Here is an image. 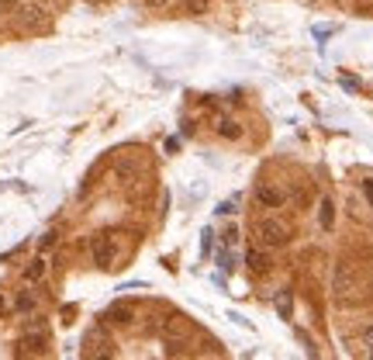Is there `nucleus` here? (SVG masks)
<instances>
[{
  "label": "nucleus",
  "instance_id": "1",
  "mask_svg": "<svg viewBox=\"0 0 373 360\" xmlns=\"http://www.w3.org/2000/svg\"><path fill=\"white\" fill-rule=\"evenodd\" d=\"M256 239H259V246H266V249H280V246L290 243V229H287L280 218H259V222H256Z\"/></svg>",
  "mask_w": 373,
  "mask_h": 360
},
{
  "label": "nucleus",
  "instance_id": "2",
  "mask_svg": "<svg viewBox=\"0 0 373 360\" xmlns=\"http://www.w3.org/2000/svg\"><path fill=\"white\" fill-rule=\"evenodd\" d=\"M94 263L104 267V270H111L118 263V236L114 232H104V236L94 239Z\"/></svg>",
  "mask_w": 373,
  "mask_h": 360
},
{
  "label": "nucleus",
  "instance_id": "3",
  "mask_svg": "<svg viewBox=\"0 0 373 360\" xmlns=\"http://www.w3.org/2000/svg\"><path fill=\"white\" fill-rule=\"evenodd\" d=\"M352 291H356V274H352V267H349L345 260H339L335 270H332V294H335L339 301H345Z\"/></svg>",
  "mask_w": 373,
  "mask_h": 360
},
{
  "label": "nucleus",
  "instance_id": "4",
  "mask_svg": "<svg viewBox=\"0 0 373 360\" xmlns=\"http://www.w3.org/2000/svg\"><path fill=\"white\" fill-rule=\"evenodd\" d=\"M14 21H18V28H21V32H42V28L49 25V18H46V8H42V4H25V8H18Z\"/></svg>",
  "mask_w": 373,
  "mask_h": 360
},
{
  "label": "nucleus",
  "instance_id": "5",
  "mask_svg": "<svg viewBox=\"0 0 373 360\" xmlns=\"http://www.w3.org/2000/svg\"><path fill=\"white\" fill-rule=\"evenodd\" d=\"M190 319H183V315H166L163 319V325H159V332L166 336V339H183V336H190Z\"/></svg>",
  "mask_w": 373,
  "mask_h": 360
},
{
  "label": "nucleus",
  "instance_id": "6",
  "mask_svg": "<svg viewBox=\"0 0 373 360\" xmlns=\"http://www.w3.org/2000/svg\"><path fill=\"white\" fill-rule=\"evenodd\" d=\"M256 201H259L263 208H280V205H283V191L273 187V184H259V187H256Z\"/></svg>",
  "mask_w": 373,
  "mask_h": 360
},
{
  "label": "nucleus",
  "instance_id": "7",
  "mask_svg": "<svg viewBox=\"0 0 373 360\" xmlns=\"http://www.w3.org/2000/svg\"><path fill=\"white\" fill-rule=\"evenodd\" d=\"M28 353H46V332H42V336H25V339H21L18 357H28Z\"/></svg>",
  "mask_w": 373,
  "mask_h": 360
},
{
  "label": "nucleus",
  "instance_id": "8",
  "mask_svg": "<svg viewBox=\"0 0 373 360\" xmlns=\"http://www.w3.org/2000/svg\"><path fill=\"white\" fill-rule=\"evenodd\" d=\"M87 353L90 357H111V343L101 332H94V336H87Z\"/></svg>",
  "mask_w": 373,
  "mask_h": 360
},
{
  "label": "nucleus",
  "instance_id": "9",
  "mask_svg": "<svg viewBox=\"0 0 373 360\" xmlns=\"http://www.w3.org/2000/svg\"><path fill=\"white\" fill-rule=\"evenodd\" d=\"M318 222H321V229H332V222H335V205H332L328 198H321V208H318Z\"/></svg>",
  "mask_w": 373,
  "mask_h": 360
},
{
  "label": "nucleus",
  "instance_id": "10",
  "mask_svg": "<svg viewBox=\"0 0 373 360\" xmlns=\"http://www.w3.org/2000/svg\"><path fill=\"white\" fill-rule=\"evenodd\" d=\"M249 267H252L256 274H263V270H270V260H266L263 253H249Z\"/></svg>",
  "mask_w": 373,
  "mask_h": 360
},
{
  "label": "nucleus",
  "instance_id": "11",
  "mask_svg": "<svg viewBox=\"0 0 373 360\" xmlns=\"http://www.w3.org/2000/svg\"><path fill=\"white\" fill-rule=\"evenodd\" d=\"M183 4H187V11H190V15H204L211 0H183Z\"/></svg>",
  "mask_w": 373,
  "mask_h": 360
},
{
  "label": "nucleus",
  "instance_id": "12",
  "mask_svg": "<svg viewBox=\"0 0 373 360\" xmlns=\"http://www.w3.org/2000/svg\"><path fill=\"white\" fill-rule=\"evenodd\" d=\"M108 319H111V322H118V325H125V322H132V312H125V308H114Z\"/></svg>",
  "mask_w": 373,
  "mask_h": 360
},
{
  "label": "nucleus",
  "instance_id": "13",
  "mask_svg": "<svg viewBox=\"0 0 373 360\" xmlns=\"http://www.w3.org/2000/svg\"><path fill=\"white\" fill-rule=\"evenodd\" d=\"M42 270H46V263H42V260H35V263L25 270V277H28V281H35V277H42Z\"/></svg>",
  "mask_w": 373,
  "mask_h": 360
},
{
  "label": "nucleus",
  "instance_id": "14",
  "mask_svg": "<svg viewBox=\"0 0 373 360\" xmlns=\"http://www.w3.org/2000/svg\"><path fill=\"white\" fill-rule=\"evenodd\" d=\"M221 135H225V139H235V135H239V129H235L232 122H221Z\"/></svg>",
  "mask_w": 373,
  "mask_h": 360
},
{
  "label": "nucleus",
  "instance_id": "15",
  "mask_svg": "<svg viewBox=\"0 0 373 360\" xmlns=\"http://www.w3.org/2000/svg\"><path fill=\"white\" fill-rule=\"evenodd\" d=\"M363 346H366V353L373 357V325H370V329L363 332Z\"/></svg>",
  "mask_w": 373,
  "mask_h": 360
},
{
  "label": "nucleus",
  "instance_id": "16",
  "mask_svg": "<svg viewBox=\"0 0 373 360\" xmlns=\"http://www.w3.org/2000/svg\"><path fill=\"white\" fill-rule=\"evenodd\" d=\"M363 194L370 198V205H373V180H363Z\"/></svg>",
  "mask_w": 373,
  "mask_h": 360
},
{
  "label": "nucleus",
  "instance_id": "17",
  "mask_svg": "<svg viewBox=\"0 0 373 360\" xmlns=\"http://www.w3.org/2000/svg\"><path fill=\"white\" fill-rule=\"evenodd\" d=\"M145 4H149V8H166L170 0H145Z\"/></svg>",
  "mask_w": 373,
  "mask_h": 360
},
{
  "label": "nucleus",
  "instance_id": "18",
  "mask_svg": "<svg viewBox=\"0 0 373 360\" xmlns=\"http://www.w3.org/2000/svg\"><path fill=\"white\" fill-rule=\"evenodd\" d=\"M0 4H4V8H18V0H0Z\"/></svg>",
  "mask_w": 373,
  "mask_h": 360
},
{
  "label": "nucleus",
  "instance_id": "19",
  "mask_svg": "<svg viewBox=\"0 0 373 360\" xmlns=\"http://www.w3.org/2000/svg\"><path fill=\"white\" fill-rule=\"evenodd\" d=\"M4 308H8V305H4V298H0V315H4Z\"/></svg>",
  "mask_w": 373,
  "mask_h": 360
},
{
  "label": "nucleus",
  "instance_id": "20",
  "mask_svg": "<svg viewBox=\"0 0 373 360\" xmlns=\"http://www.w3.org/2000/svg\"><path fill=\"white\" fill-rule=\"evenodd\" d=\"M42 4H52V0H42Z\"/></svg>",
  "mask_w": 373,
  "mask_h": 360
}]
</instances>
